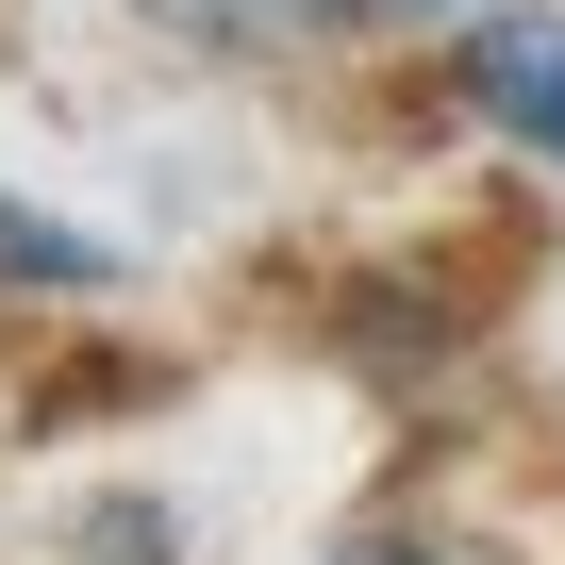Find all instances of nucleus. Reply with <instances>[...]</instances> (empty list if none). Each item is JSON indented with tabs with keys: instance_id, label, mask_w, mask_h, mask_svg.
<instances>
[{
	"instance_id": "1",
	"label": "nucleus",
	"mask_w": 565,
	"mask_h": 565,
	"mask_svg": "<svg viewBox=\"0 0 565 565\" xmlns=\"http://www.w3.org/2000/svg\"><path fill=\"white\" fill-rule=\"evenodd\" d=\"M466 100L532 167H565V18H548V0H482V18H466Z\"/></svg>"
},
{
	"instance_id": "2",
	"label": "nucleus",
	"mask_w": 565,
	"mask_h": 565,
	"mask_svg": "<svg viewBox=\"0 0 565 565\" xmlns=\"http://www.w3.org/2000/svg\"><path fill=\"white\" fill-rule=\"evenodd\" d=\"M216 51H282V34H416V18H482V0H167Z\"/></svg>"
},
{
	"instance_id": "3",
	"label": "nucleus",
	"mask_w": 565,
	"mask_h": 565,
	"mask_svg": "<svg viewBox=\"0 0 565 565\" xmlns=\"http://www.w3.org/2000/svg\"><path fill=\"white\" fill-rule=\"evenodd\" d=\"M0 282H117L84 233H51V216H18V200H0Z\"/></svg>"
},
{
	"instance_id": "4",
	"label": "nucleus",
	"mask_w": 565,
	"mask_h": 565,
	"mask_svg": "<svg viewBox=\"0 0 565 565\" xmlns=\"http://www.w3.org/2000/svg\"><path fill=\"white\" fill-rule=\"evenodd\" d=\"M333 565H466V548H433V532H350Z\"/></svg>"
}]
</instances>
